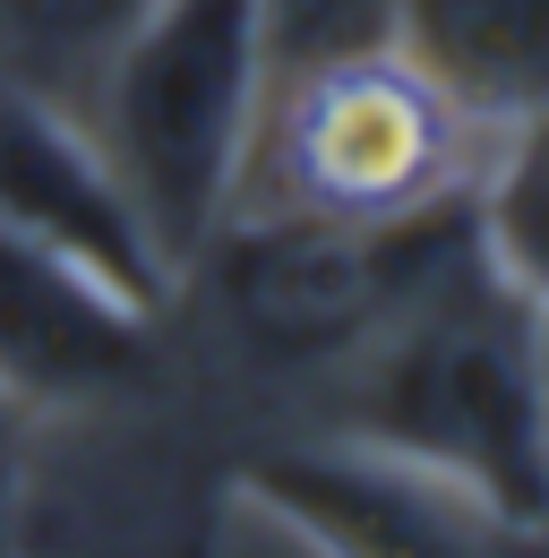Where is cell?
<instances>
[{"label":"cell","mask_w":549,"mask_h":558,"mask_svg":"<svg viewBox=\"0 0 549 558\" xmlns=\"http://www.w3.org/2000/svg\"><path fill=\"white\" fill-rule=\"evenodd\" d=\"M541 301L498 267L480 215L395 292V310L352 344L301 429L455 473L524 533L549 524V429H541Z\"/></svg>","instance_id":"cell-1"},{"label":"cell","mask_w":549,"mask_h":558,"mask_svg":"<svg viewBox=\"0 0 549 558\" xmlns=\"http://www.w3.org/2000/svg\"><path fill=\"white\" fill-rule=\"evenodd\" d=\"M258 104H267L258 0H146L77 112L172 283L232 215Z\"/></svg>","instance_id":"cell-2"},{"label":"cell","mask_w":549,"mask_h":558,"mask_svg":"<svg viewBox=\"0 0 549 558\" xmlns=\"http://www.w3.org/2000/svg\"><path fill=\"white\" fill-rule=\"evenodd\" d=\"M489 146H498V130L473 121L404 44H387L361 61L267 77L232 215L412 223L429 207L480 198Z\"/></svg>","instance_id":"cell-3"},{"label":"cell","mask_w":549,"mask_h":558,"mask_svg":"<svg viewBox=\"0 0 549 558\" xmlns=\"http://www.w3.org/2000/svg\"><path fill=\"white\" fill-rule=\"evenodd\" d=\"M232 489L274 507L318 558H533V533L455 473H429L335 429L241 438Z\"/></svg>","instance_id":"cell-4"},{"label":"cell","mask_w":549,"mask_h":558,"mask_svg":"<svg viewBox=\"0 0 549 558\" xmlns=\"http://www.w3.org/2000/svg\"><path fill=\"white\" fill-rule=\"evenodd\" d=\"M172 318L103 283L86 258L0 215V404L35 421L103 413L163 387Z\"/></svg>","instance_id":"cell-5"},{"label":"cell","mask_w":549,"mask_h":558,"mask_svg":"<svg viewBox=\"0 0 549 558\" xmlns=\"http://www.w3.org/2000/svg\"><path fill=\"white\" fill-rule=\"evenodd\" d=\"M0 215L26 223V232H44L69 258H86L130 301L172 310V276L146 250L130 198L112 190L86 121L61 112V104H44V95H26V86H9V77H0Z\"/></svg>","instance_id":"cell-6"},{"label":"cell","mask_w":549,"mask_h":558,"mask_svg":"<svg viewBox=\"0 0 549 558\" xmlns=\"http://www.w3.org/2000/svg\"><path fill=\"white\" fill-rule=\"evenodd\" d=\"M395 44L489 130L549 104V0H395Z\"/></svg>","instance_id":"cell-7"},{"label":"cell","mask_w":549,"mask_h":558,"mask_svg":"<svg viewBox=\"0 0 549 558\" xmlns=\"http://www.w3.org/2000/svg\"><path fill=\"white\" fill-rule=\"evenodd\" d=\"M137 9L146 0H0V77L61 112H86V95L112 61V44L137 26Z\"/></svg>","instance_id":"cell-8"},{"label":"cell","mask_w":549,"mask_h":558,"mask_svg":"<svg viewBox=\"0 0 549 558\" xmlns=\"http://www.w3.org/2000/svg\"><path fill=\"white\" fill-rule=\"evenodd\" d=\"M480 241L549 310V104L507 121L480 172Z\"/></svg>","instance_id":"cell-9"},{"label":"cell","mask_w":549,"mask_h":558,"mask_svg":"<svg viewBox=\"0 0 549 558\" xmlns=\"http://www.w3.org/2000/svg\"><path fill=\"white\" fill-rule=\"evenodd\" d=\"M267 77H301L327 61H361L395 44V0H258Z\"/></svg>","instance_id":"cell-10"},{"label":"cell","mask_w":549,"mask_h":558,"mask_svg":"<svg viewBox=\"0 0 549 558\" xmlns=\"http://www.w3.org/2000/svg\"><path fill=\"white\" fill-rule=\"evenodd\" d=\"M541 429H549V318H541Z\"/></svg>","instance_id":"cell-11"},{"label":"cell","mask_w":549,"mask_h":558,"mask_svg":"<svg viewBox=\"0 0 549 558\" xmlns=\"http://www.w3.org/2000/svg\"><path fill=\"white\" fill-rule=\"evenodd\" d=\"M533 558H549V524H541V533H533Z\"/></svg>","instance_id":"cell-12"}]
</instances>
